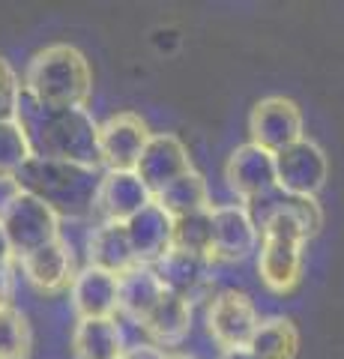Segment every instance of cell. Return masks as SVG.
<instances>
[{
    "instance_id": "obj_26",
    "label": "cell",
    "mask_w": 344,
    "mask_h": 359,
    "mask_svg": "<svg viewBox=\"0 0 344 359\" xmlns=\"http://www.w3.org/2000/svg\"><path fill=\"white\" fill-rule=\"evenodd\" d=\"M18 96H21L18 75H15L13 66L0 57V123H4V120H15Z\"/></svg>"
},
{
    "instance_id": "obj_2",
    "label": "cell",
    "mask_w": 344,
    "mask_h": 359,
    "mask_svg": "<svg viewBox=\"0 0 344 359\" xmlns=\"http://www.w3.org/2000/svg\"><path fill=\"white\" fill-rule=\"evenodd\" d=\"M21 90L46 108H84L93 93V72L75 45H48L27 63Z\"/></svg>"
},
{
    "instance_id": "obj_24",
    "label": "cell",
    "mask_w": 344,
    "mask_h": 359,
    "mask_svg": "<svg viewBox=\"0 0 344 359\" xmlns=\"http://www.w3.org/2000/svg\"><path fill=\"white\" fill-rule=\"evenodd\" d=\"M30 323L15 306H0V359L30 356Z\"/></svg>"
},
{
    "instance_id": "obj_5",
    "label": "cell",
    "mask_w": 344,
    "mask_h": 359,
    "mask_svg": "<svg viewBox=\"0 0 344 359\" xmlns=\"http://www.w3.org/2000/svg\"><path fill=\"white\" fill-rule=\"evenodd\" d=\"M329 180V159L312 138L275 153V189L291 198H315Z\"/></svg>"
},
{
    "instance_id": "obj_13",
    "label": "cell",
    "mask_w": 344,
    "mask_h": 359,
    "mask_svg": "<svg viewBox=\"0 0 344 359\" xmlns=\"http://www.w3.org/2000/svg\"><path fill=\"white\" fill-rule=\"evenodd\" d=\"M153 201L147 186L138 180L135 171H102L96 189L93 210L102 212V222L126 224L135 212H141Z\"/></svg>"
},
{
    "instance_id": "obj_28",
    "label": "cell",
    "mask_w": 344,
    "mask_h": 359,
    "mask_svg": "<svg viewBox=\"0 0 344 359\" xmlns=\"http://www.w3.org/2000/svg\"><path fill=\"white\" fill-rule=\"evenodd\" d=\"M9 297H13V264L0 266V306H9Z\"/></svg>"
},
{
    "instance_id": "obj_17",
    "label": "cell",
    "mask_w": 344,
    "mask_h": 359,
    "mask_svg": "<svg viewBox=\"0 0 344 359\" xmlns=\"http://www.w3.org/2000/svg\"><path fill=\"white\" fill-rule=\"evenodd\" d=\"M162 297H165V285L159 282L156 269L147 266V264H135L120 276V309H117V314H123L126 320L141 327Z\"/></svg>"
},
{
    "instance_id": "obj_20",
    "label": "cell",
    "mask_w": 344,
    "mask_h": 359,
    "mask_svg": "<svg viewBox=\"0 0 344 359\" xmlns=\"http://www.w3.org/2000/svg\"><path fill=\"white\" fill-rule=\"evenodd\" d=\"M141 330L150 335L156 347L180 344L186 335L192 332V306H188L183 297L165 290V297L156 302V309L147 314V320L141 323Z\"/></svg>"
},
{
    "instance_id": "obj_21",
    "label": "cell",
    "mask_w": 344,
    "mask_h": 359,
    "mask_svg": "<svg viewBox=\"0 0 344 359\" xmlns=\"http://www.w3.org/2000/svg\"><path fill=\"white\" fill-rule=\"evenodd\" d=\"M156 204L168 212L171 219H183V216H192V212H204L209 210V189H207V180L201 177L192 168V171H186L183 177H177L168 189H162V192L153 198Z\"/></svg>"
},
{
    "instance_id": "obj_25",
    "label": "cell",
    "mask_w": 344,
    "mask_h": 359,
    "mask_svg": "<svg viewBox=\"0 0 344 359\" xmlns=\"http://www.w3.org/2000/svg\"><path fill=\"white\" fill-rule=\"evenodd\" d=\"M30 159V147L25 132L15 120L0 123V177H15V171Z\"/></svg>"
},
{
    "instance_id": "obj_6",
    "label": "cell",
    "mask_w": 344,
    "mask_h": 359,
    "mask_svg": "<svg viewBox=\"0 0 344 359\" xmlns=\"http://www.w3.org/2000/svg\"><path fill=\"white\" fill-rule=\"evenodd\" d=\"M305 123H303V111L294 99H284V96H266L261 99L258 105L252 108L249 114V135H252V144L261 147L266 153H282L284 147L303 141L305 135Z\"/></svg>"
},
{
    "instance_id": "obj_12",
    "label": "cell",
    "mask_w": 344,
    "mask_h": 359,
    "mask_svg": "<svg viewBox=\"0 0 344 359\" xmlns=\"http://www.w3.org/2000/svg\"><path fill=\"white\" fill-rule=\"evenodd\" d=\"M225 183L242 201L261 198L275 189V156L254 144H242L225 162Z\"/></svg>"
},
{
    "instance_id": "obj_7",
    "label": "cell",
    "mask_w": 344,
    "mask_h": 359,
    "mask_svg": "<svg viewBox=\"0 0 344 359\" xmlns=\"http://www.w3.org/2000/svg\"><path fill=\"white\" fill-rule=\"evenodd\" d=\"M258 323V309L242 290H221L207 302V332L221 351L249 347Z\"/></svg>"
},
{
    "instance_id": "obj_23",
    "label": "cell",
    "mask_w": 344,
    "mask_h": 359,
    "mask_svg": "<svg viewBox=\"0 0 344 359\" xmlns=\"http://www.w3.org/2000/svg\"><path fill=\"white\" fill-rule=\"evenodd\" d=\"M171 249H180V252L207 257L209 261V249H213V222H209V210L174 219Z\"/></svg>"
},
{
    "instance_id": "obj_9",
    "label": "cell",
    "mask_w": 344,
    "mask_h": 359,
    "mask_svg": "<svg viewBox=\"0 0 344 359\" xmlns=\"http://www.w3.org/2000/svg\"><path fill=\"white\" fill-rule=\"evenodd\" d=\"M209 222H213V249H209V261L240 264L258 252L261 231L254 228V222L242 204L209 207Z\"/></svg>"
},
{
    "instance_id": "obj_10",
    "label": "cell",
    "mask_w": 344,
    "mask_h": 359,
    "mask_svg": "<svg viewBox=\"0 0 344 359\" xmlns=\"http://www.w3.org/2000/svg\"><path fill=\"white\" fill-rule=\"evenodd\" d=\"M186 171H192V159H188L186 144L177 138L174 132H156L150 135L147 147H144L141 159L135 165V174L147 192L156 198L162 189H168L177 177H183Z\"/></svg>"
},
{
    "instance_id": "obj_29",
    "label": "cell",
    "mask_w": 344,
    "mask_h": 359,
    "mask_svg": "<svg viewBox=\"0 0 344 359\" xmlns=\"http://www.w3.org/2000/svg\"><path fill=\"white\" fill-rule=\"evenodd\" d=\"M13 261H15V252H13V245H9V240H6L4 224H0V266H9Z\"/></svg>"
},
{
    "instance_id": "obj_14",
    "label": "cell",
    "mask_w": 344,
    "mask_h": 359,
    "mask_svg": "<svg viewBox=\"0 0 344 359\" xmlns=\"http://www.w3.org/2000/svg\"><path fill=\"white\" fill-rule=\"evenodd\" d=\"M15 261H18L27 282L36 290H42V294H57V290L69 287L72 276L78 273L72 245L63 237L48 243V245H42V249H36V252H30V255H21V257H15Z\"/></svg>"
},
{
    "instance_id": "obj_27",
    "label": "cell",
    "mask_w": 344,
    "mask_h": 359,
    "mask_svg": "<svg viewBox=\"0 0 344 359\" xmlns=\"http://www.w3.org/2000/svg\"><path fill=\"white\" fill-rule=\"evenodd\" d=\"M120 359H168V353L153 341H135V344H126V351Z\"/></svg>"
},
{
    "instance_id": "obj_22",
    "label": "cell",
    "mask_w": 344,
    "mask_h": 359,
    "mask_svg": "<svg viewBox=\"0 0 344 359\" xmlns=\"http://www.w3.org/2000/svg\"><path fill=\"white\" fill-rule=\"evenodd\" d=\"M299 347V332L294 327V320L287 318H266L258 323L249 353L254 359H294Z\"/></svg>"
},
{
    "instance_id": "obj_31",
    "label": "cell",
    "mask_w": 344,
    "mask_h": 359,
    "mask_svg": "<svg viewBox=\"0 0 344 359\" xmlns=\"http://www.w3.org/2000/svg\"><path fill=\"white\" fill-rule=\"evenodd\" d=\"M168 359H192V356H168Z\"/></svg>"
},
{
    "instance_id": "obj_11",
    "label": "cell",
    "mask_w": 344,
    "mask_h": 359,
    "mask_svg": "<svg viewBox=\"0 0 344 359\" xmlns=\"http://www.w3.org/2000/svg\"><path fill=\"white\" fill-rule=\"evenodd\" d=\"M69 302L81 318H117L120 309V276L84 264L69 282Z\"/></svg>"
},
{
    "instance_id": "obj_8",
    "label": "cell",
    "mask_w": 344,
    "mask_h": 359,
    "mask_svg": "<svg viewBox=\"0 0 344 359\" xmlns=\"http://www.w3.org/2000/svg\"><path fill=\"white\" fill-rule=\"evenodd\" d=\"M150 129L138 114L120 111L99 123V168L105 171H135L144 147L150 141Z\"/></svg>"
},
{
    "instance_id": "obj_3",
    "label": "cell",
    "mask_w": 344,
    "mask_h": 359,
    "mask_svg": "<svg viewBox=\"0 0 344 359\" xmlns=\"http://www.w3.org/2000/svg\"><path fill=\"white\" fill-rule=\"evenodd\" d=\"M99 168L69 165V162H54L30 156L15 171V186L21 192H30L42 198L57 216H84L96 204V189H99Z\"/></svg>"
},
{
    "instance_id": "obj_1",
    "label": "cell",
    "mask_w": 344,
    "mask_h": 359,
    "mask_svg": "<svg viewBox=\"0 0 344 359\" xmlns=\"http://www.w3.org/2000/svg\"><path fill=\"white\" fill-rule=\"evenodd\" d=\"M15 123L30 156L99 168V123L87 108H46L21 90Z\"/></svg>"
},
{
    "instance_id": "obj_15",
    "label": "cell",
    "mask_w": 344,
    "mask_h": 359,
    "mask_svg": "<svg viewBox=\"0 0 344 359\" xmlns=\"http://www.w3.org/2000/svg\"><path fill=\"white\" fill-rule=\"evenodd\" d=\"M153 269H156L165 290L183 297L188 306H195L198 299H204L207 290H209V261L207 257L188 255L180 249H168L156 264H153Z\"/></svg>"
},
{
    "instance_id": "obj_16",
    "label": "cell",
    "mask_w": 344,
    "mask_h": 359,
    "mask_svg": "<svg viewBox=\"0 0 344 359\" xmlns=\"http://www.w3.org/2000/svg\"><path fill=\"white\" fill-rule=\"evenodd\" d=\"M126 237H129L135 261L153 266L165 252L171 249L174 219L156 204V201H150L141 212H135V216L126 222Z\"/></svg>"
},
{
    "instance_id": "obj_30",
    "label": "cell",
    "mask_w": 344,
    "mask_h": 359,
    "mask_svg": "<svg viewBox=\"0 0 344 359\" xmlns=\"http://www.w3.org/2000/svg\"><path fill=\"white\" fill-rule=\"evenodd\" d=\"M219 359H254L249 353V347H231V351H221Z\"/></svg>"
},
{
    "instance_id": "obj_4",
    "label": "cell",
    "mask_w": 344,
    "mask_h": 359,
    "mask_svg": "<svg viewBox=\"0 0 344 359\" xmlns=\"http://www.w3.org/2000/svg\"><path fill=\"white\" fill-rule=\"evenodd\" d=\"M0 224H4L15 257L30 255L42 249V245L60 240V216L42 198L21 192V189L0 210Z\"/></svg>"
},
{
    "instance_id": "obj_19",
    "label": "cell",
    "mask_w": 344,
    "mask_h": 359,
    "mask_svg": "<svg viewBox=\"0 0 344 359\" xmlns=\"http://www.w3.org/2000/svg\"><path fill=\"white\" fill-rule=\"evenodd\" d=\"M87 264L105 269V273H114V276H123L126 269L135 266L138 261L132 255L126 224H120V222L96 224L90 231V237H87Z\"/></svg>"
},
{
    "instance_id": "obj_18",
    "label": "cell",
    "mask_w": 344,
    "mask_h": 359,
    "mask_svg": "<svg viewBox=\"0 0 344 359\" xmlns=\"http://www.w3.org/2000/svg\"><path fill=\"white\" fill-rule=\"evenodd\" d=\"M126 351V335L117 318H81L72 330L75 359H120Z\"/></svg>"
}]
</instances>
